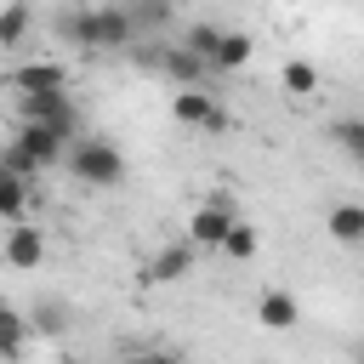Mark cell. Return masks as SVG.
<instances>
[{
    "label": "cell",
    "mask_w": 364,
    "mask_h": 364,
    "mask_svg": "<svg viewBox=\"0 0 364 364\" xmlns=\"http://www.w3.org/2000/svg\"><path fill=\"white\" fill-rule=\"evenodd\" d=\"M57 34L68 46H85V51H125V46H136V23L125 17L119 0H108V6L85 0V6L57 11Z\"/></svg>",
    "instance_id": "1"
},
{
    "label": "cell",
    "mask_w": 364,
    "mask_h": 364,
    "mask_svg": "<svg viewBox=\"0 0 364 364\" xmlns=\"http://www.w3.org/2000/svg\"><path fill=\"white\" fill-rule=\"evenodd\" d=\"M63 159H68L74 176L91 182V188H119V182H125V154H119L108 136H80V142H68Z\"/></svg>",
    "instance_id": "2"
},
{
    "label": "cell",
    "mask_w": 364,
    "mask_h": 364,
    "mask_svg": "<svg viewBox=\"0 0 364 364\" xmlns=\"http://www.w3.org/2000/svg\"><path fill=\"white\" fill-rule=\"evenodd\" d=\"M23 119H40V125H51L63 142H80V114H74L68 91H28V97H23Z\"/></svg>",
    "instance_id": "3"
},
{
    "label": "cell",
    "mask_w": 364,
    "mask_h": 364,
    "mask_svg": "<svg viewBox=\"0 0 364 364\" xmlns=\"http://www.w3.org/2000/svg\"><path fill=\"white\" fill-rule=\"evenodd\" d=\"M233 222H239V216H233V199L216 193V199H205V205L188 216V245H193V250H222V239H228Z\"/></svg>",
    "instance_id": "4"
},
{
    "label": "cell",
    "mask_w": 364,
    "mask_h": 364,
    "mask_svg": "<svg viewBox=\"0 0 364 364\" xmlns=\"http://www.w3.org/2000/svg\"><path fill=\"white\" fill-rule=\"evenodd\" d=\"M0 256H6V267H17V273H34V267L46 262V228L11 222V228H6V239H0Z\"/></svg>",
    "instance_id": "5"
},
{
    "label": "cell",
    "mask_w": 364,
    "mask_h": 364,
    "mask_svg": "<svg viewBox=\"0 0 364 364\" xmlns=\"http://www.w3.org/2000/svg\"><path fill=\"white\" fill-rule=\"evenodd\" d=\"M154 68H159L165 80H176V85H199V80L210 74V63H205V57H193V51H188L182 40L159 46V51H154Z\"/></svg>",
    "instance_id": "6"
},
{
    "label": "cell",
    "mask_w": 364,
    "mask_h": 364,
    "mask_svg": "<svg viewBox=\"0 0 364 364\" xmlns=\"http://www.w3.org/2000/svg\"><path fill=\"white\" fill-rule=\"evenodd\" d=\"M193 273V245H165V250H154L148 256V267H142V279L148 284H176V279H188Z\"/></svg>",
    "instance_id": "7"
},
{
    "label": "cell",
    "mask_w": 364,
    "mask_h": 364,
    "mask_svg": "<svg viewBox=\"0 0 364 364\" xmlns=\"http://www.w3.org/2000/svg\"><path fill=\"white\" fill-rule=\"evenodd\" d=\"M6 85L11 91H68V68L63 63H23V68H11L6 74Z\"/></svg>",
    "instance_id": "8"
},
{
    "label": "cell",
    "mask_w": 364,
    "mask_h": 364,
    "mask_svg": "<svg viewBox=\"0 0 364 364\" xmlns=\"http://www.w3.org/2000/svg\"><path fill=\"white\" fill-rule=\"evenodd\" d=\"M256 324H262V330H296V324H301V301H296L290 290H262Z\"/></svg>",
    "instance_id": "9"
},
{
    "label": "cell",
    "mask_w": 364,
    "mask_h": 364,
    "mask_svg": "<svg viewBox=\"0 0 364 364\" xmlns=\"http://www.w3.org/2000/svg\"><path fill=\"white\" fill-rule=\"evenodd\" d=\"M17 142H23V148H28V154H34L46 171H51V165L68 154V142H63L51 125H40V119H23V125H17Z\"/></svg>",
    "instance_id": "10"
},
{
    "label": "cell",
    "mask_w": 364,
    "mask_h": 364,
    "mask_svg": "<svg viewBox=\"0 0 364 364\" xmlns=\"http://www.w3.org/2000/svg\"><path fill=\"white\" fill-rule=\"evenodd\" d=\"M324 233L336 239V245H364V205H353V199H341V205H330V216H324Z\"/></svg>",
    "instance_id": "11"
},
{
    "label": "cell",
    "mask_w": 364,
    "mask_h": 364,
    "mask_svg": "<svg viewBox=\"0 0 364 364\" xmlns=\"http://www.w3.org/2000/svg\"><path fill=\"white\" fill-rule=\"evenodd\" d=\"M210 108H216V97H210V91H199V85H176V97H171L176 125H199V131H205Z\"/></svg>",
    "instance_id": "12"
},
{
    "label": "cell",
    "mask_w": 364,
    "mask_h": 364,
    "mask_svg": "<svg viewBox=\"0 0 364 364\" xmlns=\"http://www.w3.org/2000/svg\"><path fill=\"white\" fill-rule=\"evenodd\" d=\"M23 341H28V318L0 296V364H17L23 358Z\"/></svg>",
    "instance_id": "13"
},
{
    "label": "cell",
    "mask_w": 364,
    "mask_h": 364,
    "mask_svg": "<svg viewBox=\"0 0 364 364\" xmlns=\"http://www.w3.org/2000/svg\"><path fill=\"white\" fill-rule=\"evenodd\" d=\"M250 57H256V40H250L245 28H222V46H216L210 68H245Z\"/></svg>",
    "instance_id": "14"
},
{
    "label": "cell",
    "mask_w": 364,
    "mask_h": 364,
    "mask_svg": "<svg viewBox=\"0 0 364 364\" xmlns=\"http://www.w3.org/2000/svg\"><path fill=\"white\" fill-rule=\"evenodd\" d=\"M125 17L136 23V34H148V28H165L176 17V6L171 0H125Z\"/></svg>",
    "instance_id": "15"
},
{
    "label": "cell",
    "mask_w": 364,
    "mask_h": 364,
    "mask_svg": "<svg viewBox=\"0 0 364 364\" xmlns=\"http://www.w3.org/2000/svg\"><path fill=\"white\" fill-rule=\"evenodd\" d=\"M0 171H11V176H17V182H34V176H40V171H46V165H40V159H34V154H28V148H23V142H17V136H11V142H6V148H0Z\"/></svg>",
    "instance_id": "16"
},
{
    "label": "cell",
    "mask_w": 364,
    "mask_h": 364,
    "mask_svg": "<svg viewBox=\"0 0 364 364\" xmlns=\"http://www.w3.org/2000/svg\"><path fill=\"white\" fill-rule=\"evenodd\" d=\"M23 210H28V182L0 171V222H23Z\"/></svg>",
    "instance_id": "17"
},
{
    "label": "cell",
    "mask_w": 364,
    "mask_h": 364,
    "mask_svg": "<svg viewBox=\"0 0 364 364\" xmlns=\"http://www.w3.org/2000/svg\"><path fill=\"white\" fill-rule=\"evenodd\" d=\"M256 250H262L256 228H250V222H233V228H228V239H222V256H228V262H250Z\"/></svg>",
    "instance_id": "18"
},
{
    "label": "cell",
    "mask_w": 364,
    "mask_h": 364,
    "mask_svg": "<svg viewBox=\"0 0 364 364\" xmlns=\"http://www.w3.org/2000/svg\"><path fill=\"white\" fill-rule=\"evenodd\" d=\"M28 23H34L28 6H23V0H6V6H0V46H23Z\"/></svg>",
    "instance_id": "19"
},
{
    "label": "cell",
    "mask_w": 364,
    "mask_h": 364,
    "mask_svg": "<svg viewBox=\"0 0 364 364\" xmlns=\"http://www.w3.org/2000/svg\"><path fill=\"white\" fill-rule=\"evenodd\" d=\"M182 46H188L193 57H205V63H210V57H216V46H222V28H216V23H188V28H182Z\"/></svg>",
    "instance_id": "20"
},
{
    "label": "cell",
    "mask_w": 364,
    "mask_h": 364,
    "mask_svg": "<svg viewBox=\"0 0 364 364\" xmlns=\"http://www.w3.org/2000/svg\"><path fill=\"white\" fill-rule=\"evenodd\" d=\"M279 80H284V91H290V97H313V91H318V68H313L307 57L284 63V74H279Z\"/></svg>",
    "instance_id": "21"
},
{
    "label": "cell",
    "mask_w": 364,
    "mask_h": 364,
    "mask_svg": "<svg viewBox=\"0 0 364 364\" xmlns=\"http://www.w3.org/2000/svg\"><path fill=\"white\" fill-rule=\"evenodd\" d=\"M330 142H336L347 159L364 165V119H336V125H330Z\"/></svg>",
    "instance_id": "22"
},
{
    "label": "cell",
    "mask_w": 364,
    "mask_h": 364,
    "mask_svg": "<svg viewBox=\"0 0 364 364\" xmlns=\"http://www.w3.org/2000/svg\"><path fill=\"white\" fill-rule=\"evenodd\" d=\"M63 324H68V318H63L57 301H34V307H28V330H34V336H63Z\"/></svg>",
    "instance_id": "23"
},
{
    "label": "cell",
    "mask_w": 364,
    "mask_h": 364,
    "mask_svg": "<svg viewBox=\"0 0 364 364\" xmlns=\"http://www.w3.org/2000/svg\"><path fill=\"white\" fill-rule=\"evenodd\" d=\"M131 364H188V358H182V353H171V347H142Z\"/></svg>",
    "instance_id": "24"
},
{
    "label": "cell",
    "mask_w": 364,
    "mask_h": 364,
    "mask_svg": "<svg viewBox=\"0 0 364 364\" xmlns=\"http://www.w3.org/2000/svg\"><path fill=\"white\" fill-rule=\"evenodd\" d=\"M228 125H233V114L216 102V108H210V119H205V131H228Z\"/></svg>",
    "instance_id": "25"
},
{
    "label": "cell",
    "mask_w": 364,
    "mask_h": 364,
    "mask_svg": "<svg viewBox=\"0 0 364 364\" xmlns=\"http://www.w3.org/2000/svg\"><path fill=\"white\" fill-rule=\"evenodd\" d=\"M353 364H364V341H358V347H353Z\"/></svg>",
    "instance_id": "26"
}]
</instances>
